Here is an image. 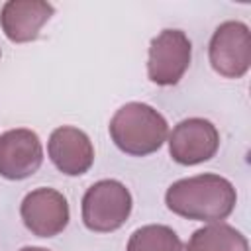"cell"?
<instances>
[{
    "label": "cell",
    "mask_w": 251,
    "mask_h": 251,
    "mask_svg": "<svg viewBox=\"0 0 251 251\" xmlns=\"http://www.w3.org/2000/svg\"><path fill=\"white\" fill-rule=\"evenodd\" d=\"M235 202V186L214 173L180 178L165 192V204L173 214L206 224L224 222L233 212Z\"/></svg>",
    "instance_id": "6da1fadb"
},
{
    "label": "cell",
    "mask_w": 251,
    "mask_h": 251,
    "mask_svg": "<svg viewBox=\"0 0 251 251\" xmlns=\"http://www.w3.org/2000/svg\"><path fill=\"white\" fill-rule=\"evenodd\" d=\"M108 131L120 151L133 157H145L159 151L167 141L169 124L153 106L143 102H127L116 110Z\"/></svg>",
    "instance_id": "7a4b0ae2"
},
{
    "label": "cell",
    "mask_w": 251,
    "mask_h": 251,
    "mask_svg": "<svg viewBox=\"0 0 251 251\" xmlns=\"http://www.w3.org/2000/svg\"><path fill=\"white\" fill-rule=\"evenodd\" d=\"M133 208V198L127 186L116 178L94 182L82 196V222L90 231L110 233L120 229Z\"/></svg>",
    "instance_id": "3957f363"
},
{
    "label": "cell",
    "mask_w": 251,
    "mask_h": 251,
    "mask_svg": "<svg viewBox=\"0 0 251 251\" xmlns=\"http://www.w3.org/2000/svg\"><path fill=\"white\" fill-rule=\"evenodd\" d=\"M192 43L182 29L167 27L159 31L149 43L147 76L153 84L173 86L190 67Z\"/></svg>",
    "instance_id": "277c9868"
},
{
    "label": "cell",
    "mask_w": 251,
    "mask_h": 251,
    "mask_svg": "<svg viewBox=\"0 0 251 251\" xmlns=\"http://www.w3.org/2000/svg\"><path fill=\"white\" fill-rule=\"evenodd\" d=\"M212 69L224 78H241L251 67V31L247 24L227 20L216 27L208 45Z\"/></svg>",
    "instance_id": "5b68a950"
},
{
    "label": "cell",
    "mask_w": 251,
    "mask_h": 251,
    "mask_svg": "<svg viewBox=\"0 0 251 251\" xmlns=\"http://www.w3.org/2000/svg\"><path fill=\"white\" fill-rule=\"evenodd\" d=\"M220 149L218 127L204 118H186L169 133V155L178 165H200L210 161Z\"/></svg>",
    "instance_id": "8992f818"
},
{
    "label": "cell",
    "mask_w": 251,
    "mask_h": 251,
    "mask_svg": "<svg viewBox=\"0 0 251 251\" xmlns=\"http://www.w3.org/2000/svg\"><path fill=\"white\" fill-rule=\"evenodd\" d=\"M20 216L24 226L33 235L55 237L69 226L71 210L67 198L59 190L41 186L24 196Z\"/></svg>",
    "instance_id": "52a82bcc"
},
{
    "label": "cell",
    "mask_w": 251,
    "mask_h": 251,
    "mask_svg": "<svg viewBox=\"0 0 251 251\" xmlns=\"http://www.w3.org/2000/svg\"><path fill=\"white\" fill-rule=\"evenodd\" d=\"M43 163V147L35 131L27 127L8 129L0 135V176L24 180Z\"/></svg>",
    "instance_id": "ba28073f"
},
{
    "label": "cell",
    "mask_w": 251,
    "mask_h": 251,
    "mask_svg": "<svg viewBox=\"0 0 251 251\" xmlns=\"http://www.w3.org/2000/svg\"><path fill=\"white\" fill-rule=\"evenodd\" d=\"M47 155L63 175L80 176L88 173L94 163V145L82 129L75 126H61L49 135Z\"/></svg>",
    "instance_id": "9c48e42d"
},
{
    "label": "cell",
    "mask_w": 251,
    "mask_h": 251,
    "mask_svg": "<svg viewBox=\"0 0 251 251\" xmlns=\"http://www.w3.org/2000/svg\"><path fill=\"white\" fill-rule=\"evenodd\" d=\"M53 14V4L43 0H8L0 10V25L12 43H29Z\"/></svg>",
    "instance_id": "30bf717a"
},
{
    "label": "cell",
    "mask_w": 251,
    "mask_h": 251,
    "mask_svg": "<svg viewBox=\"0 0 251 251\" xmlns=\"http://www.w3.org/2000/svg\"><path fill=\"white\" fill-rule=\"evenodd\" d=\"M186 251H249V241L233 226L214 222L190 235Z\"/></svg>",
    "instance_id": "8fae6325"
},
{
    "label": "cell",
    "mask_w": 251,
    "mask_h": 251,
    "mask_svg": "<svg viewBox=\"0 0 251 251\" xmlns=\"http://www.w3.org/2000/svg\"><path fill=\"white\" fill-rule=\"evenodd\" d=\"M126 251H184L176 231L163 224L137 227L127 241Z\"/></svg>",
    "instance_id": "7c38bea8"
},
{
    "label": "cell",
    "mask_w": 251,
    "mask_h": 251,
    "mask_svg": "<svg viewBox=\"0 0 251 251\" xmlns=\"http://www.w3.org/2000/svg\"><path fill=\"white\" fill-rule=\"evenodd\" d=\"M20 251H51V249H45V247H33V245H27V247H22Z\"/></svg>",
    "instance_id": "4fadbf2b"
},
{
    "label": "cell",
    "mask_w": 251,
    "mask_h": 251,
    "mask_svg": "<svg viewBox=\"0 0 251 251\" xmlns=\"http://www.w3.org/2000/svg\"><path fill=\"white\" fill-rule=\"evenodd\" d=\"M0 57H2V51H0Z\"/></svg>",
    "instance_id": "5bb4252c"
}]
</instances>
